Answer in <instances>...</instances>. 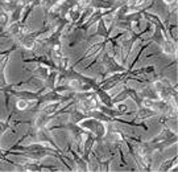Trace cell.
<instances>
[{"label": "cell", "instance_id": "1", "mask_svg": "<svg viewBox=\"0 0 178 172\" xmlns=\"http://www.w3.org/2000/svg\"><path fill=\"white\" fill-rule=\"evenodd\" d=\"M16 106H17V110H25V109H28V101H25V99L17 101Z\"/></svg>", "mask_w": 178, "mask_h": 172}, {"label": "cell", "instance_id": "2", "mask_svg": "<svg viewBox=\"0 0 178 172\" xmlns=\"http://www.w3.org/2000/svg\"><path fill=\"white\" fill-rule=\"evenodd\" d=\"M164 1H165V3H166V4H169V3H173V1H174V0H164Z\"/></svg>", "mask_w": 178, "mask_h": 172}]
</instances>
